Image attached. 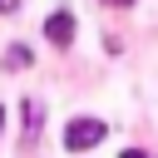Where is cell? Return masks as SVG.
Instances as JSON below:
<instances>
[{"label":"cell","mask_w":158,"mask_h":158,"mask_svg":"<svg viewBox=\"0 0 158 158\" xmlns=\"http://www.w3.org/2000/svg\"><path fill=\"white\" fill-rule=\"evenodd\" d=\"M104 118H74L69 128H64V148L69 153H84V148H94V143H104Z\"/></svg>","instance_id":"cell-1"},{"label":"cell","mask_w":158,"mask_h":158,"mask_svg":"<svg viewBox=\"0 0 158 158\" xmlns=\"http://www.w3.org/2000/svg\"><path fill=\"white\" fill-rule=\"evenodd\" d=\"M44 40H49V44H59V49H64V44H74V15H69V10H54V15L44 20Z\"/></svg>","instance_id":"cell-2"},{"label":"cell","mask_w":158,"mask_h":158,"mask_svg":"<svg viewBox=\"0 0 158 158\" xmlns=\"http://www.w3.org/2000/svg\"><path fill=\"white\" fill-rule=\"evenodd\" d=\"M20 64H30V49H25V44H15V49H10V69H20Z\"/></svg>","instance_id":"cell-3"},{"label":"cell","mask_w":158,"mask_h":158,"mask_svg":"<svg viewBox=\"0 0 158 158\" xmlns=\"http://www.w3.org/2000/svg\"><path fill=\"white\" fill-rule=\"evenodd\" d=\"M20 10V0H0V15H15Z\"/></svg>","instance_id":"cell-4"},{"label":"cell","mask_w":158,"mask_h":158,"mask_svg":"<svg viewBox=\"0 0 158 158\" xmlns=\"http://www.w3.org/2000/svg\"><path fill=\"white\" fill-rule=\"evenodd\" d=\"M123 158H148V153L143 148H123Z\"/></svg>","instance_id":"cell-5"},{"label":"cell","mask_w":158,"mask_h":158,"mask_svg":"<svg viewBox=\"0 0 158 158\" xmlns=\"http://www.w3.org/2000/svg\"><path fill=\"white\" fill-rule=\"evenodd\" d=\"M109 5H133V0H109Z\"/></svg>","instance_id":"cell-6"},{"label":"cell","mask_w":158,"mask_h":158,"mask_svg":"<svg viewBox=\"0 0 158 158\" xmlns=\"http://www.w3.org/2000/svg\"><path fill=\"white\" fill-rule=\"evenodd\" d=\"M0 123H5V109H0Z\"/></svg>","instance_id":"cell-7"}]
</instances>
